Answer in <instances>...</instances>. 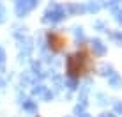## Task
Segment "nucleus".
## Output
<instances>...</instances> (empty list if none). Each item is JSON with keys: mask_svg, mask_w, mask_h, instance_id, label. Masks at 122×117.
<instances>
[{"mask_svg": "<svg viewBox=\"0 0 122 117\" xmlns=\"http://www.w3.org/2000/svg\"><path fill=\"white\" fill-rule=\"evenodd\" d=\"M4 16H5V11H4V7L0 5V21H4V20H5Z\"/></svg>", "mask_w": 122, "mask_h": 117, "instance_id": "obj_4", "label": "nucleus"}, {"mask_svg": "<svg viewBox=\"0 0 122 117\" xmlns=\"http://www.w3.org/2000/svg\"><path fill=\"white\" fill-rule=\"evenodd\" d=\"M46 16H48L46 20L57 21V20H60V18H62V11L58 9V7H55V5H53V7H50V11H48V14H46Z\"/></svg>", "mask_w": 122, "mask_h": 117, "instance_id": "obj_2", "label": "nucleus"}, {"mask_svg": "<svg viewBox=\"0 0 122 117\" xmlns=\"http://www.w3.org/2000/svg\"><path fill=\"white\" fill-rule=\"evenodd\" d=\"M94 50H96V53H103L104 52V46L101 44V41H94Z\"/></svg>", "mask_w": 122, "mask_h": 117, "instance_id": "obj_3", "label": "nucleus"}, {"mask_svg": "<svg viewBox=\"0 0 122 117\" xmlns=\"http://www.w3.org/2000/svg\"><path fill=\"white\" fill-rule=\"evenodd\" d=\"M4 58H5V53H4V50L0 48V66L4 64Z\"/></svg>", "mask_w": 122, "mask_h": 117, "instance_id": "obj_5", "label": "nucleus"}, {"mask_svg": "<svg viewBox=\"0 0 122 117\" xmlns=\"http://www.w3.org/2000/svg\"><path fill=\"white\" fill-rule=\"evenodd\" d=\"M34 7H36V2H32V0H28V2H16V12H18L20 16L27 14Z\"/></svg>", "mask_w": 122, "mask_h": 117, "instance_id": "obj_1", "label": "nucleus"}]
</instances>
